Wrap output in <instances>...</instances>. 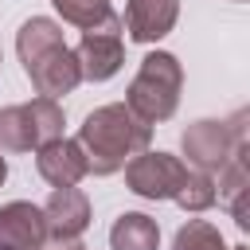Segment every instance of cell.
<instances>
[{
  "label": "cell",
  "mask_w": 250,
  "mask_h": 250,
  "mask_svg": "<svg viewBox=\"0 0 250 250\" xmlns=\"http://www.w3.org/2000/svg\"><path fill=\"white\" fill-rule=\"evenodd\" d=\"M0 62H4V55H0Z\"/></svg>",
  "instance_id": "19"
},
{
  "label": "cell",
  "mask_w": 250,
  "mask_h": 250,
  "mask_svg": "<svg viewBox=\"0 0 250 250\" xmlns=\"http://www.w3.org/2000/svg\"><path fill=\"white\" fill-rule=\"evenodd\" d=\"M43 211V227H47V242H74L82 238V230L90 227V199L78 188H55L51 199L39 207Z\"/></svg>",
  "instance_id": "8"
},
{
  "label": "cell",
  "mask_w": 250,
  "mask_h": 250,
  "mask_svg": "<svg viewBox=\"0 0 250 250\" xmlns=\"http://www.w3.org/2000/svg\"><path fill=\"white\" fill-rule=\"evenodd\" d=\"M109 246L113 250H156L160 246V227L145 211H125L109 227Z\"/></svg>",
  "instance_id": "12"
},
{
  "label": "cell",
  "mask_w": 250,
  "mask_h": 250,
  "mask_svg": "<svg viewBox=\"0 0 250 250\" xmlns=\"http://www.w3.org/2000/svg\"><path fill=\"white\" fill-rule=\"evenodd\" d=\"M180 20V0H129L121 27L133 43H156L164 39Z\"/></svg>",
  "instance_id": "11"
},
{
  "label": "cell",
  "mask_w": 250,
  "mask_h": 250,
  "mask_svg": "<svg viewBox=\"0 0 250 250\" xmlns=\"http://www.w3.org/2000/svg\"><path fill=\"white\" fill-rule=\"evenodd\" d=\"M47 227L43 211L27 199H12L0 207V250H43Z\"/></svg>",
  "instance_id": "9"
},
{
  "label": "cell",
  "mask_w": 250,
  "mask_h": 250,
  "mask_svg": "<svg viewBox=\"0 0 250 250\" xmlns=\"http://www.w3.org/2000/svg\"><path fill=\"white\" fill-rule=\"evenodd\" d=\"M62 105L55 98H35L27 105H4L0 109V148L8 152H31L55 137H62Z\"/></svg>",
  "instance_id": "5"
},
{
  "label": "cell",
  "mask_w": 250,
  "mask_h": 250,
  "mask_svg": "<svg viewBox=\"0 0 250 250\" xmlns=\"http://www.w3.org/2000/svg\"><path fill=\"white\" fill-rule=\"evenodd\" d=\"M230 250H246V246H230Z\"/></svg>",
  "instance_id": "18"
},
{
  "label": "cell",
  "mask_w": 250,
  "mask_h": 250,
  "mask_svg": "<svg viewBox=\"0 0 250 250\" xmlns=\"http://www.w3.org/2000/svg\"><path fill=\"white\" fill-rule=\"evenodd\" d=\"M148 141H152V125L141 121L125 102L98 105L78 125V148L86 152V168L94 176L121 172L133 156L148 152Z\"/></svg>",
  "instance_id": "1"
},
{
  "label": "cell",
  "mask_w": 250,
  "mask_h": 250,
  "mask_svg": "<svg viewBox=\"0 0 250 250\" xmlns=\"http://www.w3.org/2000/svg\"><path fill=\"white\" fill-rule=\"evenodd\" d=\"M16 55L39 98H62L82 82L74 51L62 43V27L47 16H31L16 31Z\"/></svg>",
  "instance_id": "2"
},
{
  "label": "cell",
  "mask_w": 250,
  "mask_h": 250,
  "mask_svg": "<svg viewBox=\"0 0 250 250\" xmlns=\"http://www.w3.org/2000/svg\"><path fill=\"white\" fill-rule=\"evenodd\" d=\"M176 203H180L184 211H207V207H215V176H207V172H188L184 188L176 191Z\"/></svg>",
  "instance_id": "15"
},
{
  "label": "cell",
  "mask_w": 250,
  "mask_h": 250,
  "mask_svg": "<svg viewBox=\"0 0 250 250\" xmlns=\"http://www.w3.org/2000/svg\"><path fill=\"white\" fill-rule=\"evenodd\" d=\"M55 250H86V246H82V242H78V238H74V242H59V246H55Z\"/></svg>",
  "instance_id": "16"
},
{
  "label": "cell",
  "mask_w": 250,
  "mask_h": 250,
  "mask_svg": "<svg viewBox=\"0 0 250 250\" xmlns=\"http://www.w3.org/2000/svg\"><path fill=\"white\" fill-rule=\"evenodd\" d=\"M35 168L51 188H74L82 176H90L86 152L78 148V141H66V137H55V141L39 145L35 148Z\"/></svg>",
  "instance_id": "10"
},
{
  "label": "cell",
  "mask_w": 250,
  "mask_h": 250,
  "mask_svg": "<svg viewBox=\"0 0 250 250\" xmlns=\"http://www.w3.org/2000/svg\"><path fill=\"white\" fill-rule=\"evenodd\" d=\"M4 180H8V160L0 156V184H4Z\"/></svg>",
  "instance_id": "17"
},
{
  "label": "cell",
  "mask_w": 250,
  "mask_h": 250,
  "mask_svg": "<svg viewBox=\"0 0 250 250\" xmlns=\"http://www.w3.org/2000/svg\"><path fill=\"white\" fill-rule=\"evenodd\" d=\"M180 148H184L188 164H195V172L215 176L234 152L250 148V141H246V113H234L230 121H211V117L191 121L184 129V137H180Z\"/></svg>",
  "instance_id": "4"
},
{
  "label": "cell",
  "mask_w": 250,
  "mask_h": 250,
  "mask_svg": "<svg viewBox=\"0 0 250 250\" xmlns=\"http://www.w3.org/2000/svg\"><path fill=\"white\" fill-rule=\"evenodd\" d=\"M180 86H184V66L172 51H148L125 90V105L141 121H168L180 105Z\"/></svg>",
  "instance_id": "3"
},
{
  "label": "cell",
  "mask_w": 250,
  "mask_h": 250,
  "mask_svg": "<svg viewBox=\"0 0 250 250\" xmlns=\"http://www.w3.org/2000/svg\"><path fill=\"white\" fill-rule=\"evenodd\" d=\"M172 250H230V246H227V238L219 234L215 223H207V219H188V223L176 230Z\"/></svg>",
  "instance_id": "13"
},
{
  "label": "cell",
  "mask_w": 250,
  "mask_h": 250,
  "mask_svg": "<svg viewBox=\"0 0 250 250\" xmlns=\"http://www.w3.org/2000/svg\"><path fill=\"white\" fill-rule=\"evenodd\" d=\"M188 180V164L172 152H141L125 164V184L141 199H176Z\"/></svg>",
  "instance_id": "7"
},
{
  "label": "cell",
  "mask_w": 250,
  "mask_h": 250,
  "mask_svg": "<svg viewBox=\"0 0 250 250\" xmlns=\"http://www.w3.org/2000/svg\"><path fill=\"white\" fill-rule=\"evenodd\" d=\"M55 4V12L66 20V23H74V27H94V23H102L113 8H109V0H51Z\"/></svg>",
  "instance_id": "14"
},
{
  "label": "cell",
  "mask_w": 250,
  "mask_h": 250,
  "mask_svg": "<svg viewBox=\"0 0 250 250\" xmlns=\"http://www.w3.org/2000/svg\"><path fill=\"white\" fill-rule=\"evenodd\" d=\"M74 59H78V70L86 82H105L121 70L125 62V43H121V16L109 12L102 23L86 27L82 31V43L74 47Z\"/></svg>",
  "instance_id": "6"
}]
</instances>
